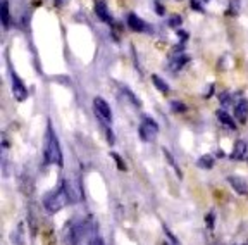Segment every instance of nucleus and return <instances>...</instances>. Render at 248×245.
I'll return each mask as SVG.
<instances>
[{"mask_svg":"<svg viewBox=\"0 0 248 245\" xmlns=\"http://www.w3.org/2000/svg\"><path fill=\"white\" fill-rule=\"evenodd\" d=\"M45 163L57 164V166L64 164L61 147H59V140H57V136H55L54 130H52L50 123L46 125V135H45Z\"/></svg>","mask_w":248,"mask_h":245,"instance_id":"obj_1","label":"nucleus"},{"mask_svg":"<svg viewBox=\"0 0 248 245\" xmlns=\"http://www.w3.org/2000/svg\"><path fill=\"white\" fill-rule=\"evenodd\" d=\"M67 204H69V198H67L66 192H64V188H61V190H55V192H50L48 195H45V198H43V206H45V209L48 211V212H59V211L62 209V207H66Z\"/></svg>","mask_w":248,"mask_h":245,"instance_id":"obj_2","label":"nucleus"},{"mask_svg":"<svg viewBox=\"0 0 248 245\" xmlns=\"http://www.w3.org/2000/svg\"><path fill=\"white\" fill-rule=\"evenodd\" d=\"M93 109H95L97 116L100 117L104 123H112V111H110V105H108L102 97L93 98Z\"/></svg>","mask_w":248,"mask_h":245,"instance_id":"obj_3","label":"nucleus"},{"mask_svg":"<svg viewBox=\"0 0 248 245\" xmlns=\"http://www.w3.org/2000/svg\"><path fill=\"white\" fill-rule=\"evenodd\" d=\"M157 133H159V125L150 117H143V123L140 126V136L143 140H154Z\"/></svg>","mask_w":248,"mask_h":245,"instance_id":"obj_4","label":"nucleus"},{"mask_svg":"<svg viewBox=\"0 0 248 245\" xmlns=\"http://www.w3.org/2000/svg\"><path fill=\"white\" fill-rule=\"evenodd\" d=\"M62 188H64L67 198H69V204H78L79 200H81V188H79L78 181L66 180V181L62 183Z\"/></svg>","mask_w":248,"mask_h":245,"instance_id":"obj_5","label":"nucleus"},{"mask_svg":"<svg viewBox=\"0 0 248 245\" xmlns=\"http://www.w3.org/2000/svg\"><path fill=\"white\" fill-rule=\"evenodd\" d=\"M12 94H14L16 100H19V102L26 100V97H28L26 86H24V83L21 82V78L16 73H12Z\"/></svg>","mask_w":248,"mask_h":245,"instance_id":"obj_6","label":"nucleus"},{"mask_svg":"<svg viewBox=\"0 0 248 245\" xmlns=\"http://www.w3.org/2000/svg\"><path fill=\"white\" fill-rule=\"evenodd\" d=\"M228 183L232 187V190L240 195H248V181L245 178H240V176H229Z\"/></svg>","mask_w":248,"mask_h":245,"instance_id":"obj_7","label":"nucleus"},{"mask_svg":"<svg viewBox=\"0 0 248 245\" xmlns=\"http://www.w3.org/2000/svg\"><path fill=\"white\" fill-rule=\"evenodd\" d=\"M86 226L83 225V223H79V225H76L74 228H71V231H69V244L71 245H78L79 242L83 240V237H85V233H86Z\"/></svg>","mask_w":248,"mask_h":245,"instance_id":"obj_8","label":"nucleus"},{"mask_svg":"<svg viewBox=\"0 0 248 245\" xmlns=\"http://www.w3.org/2000/svg\"><path fill=\"white\" fill-rule=\"evenodd\" d=\"M95 14H97V16L100 17L104 23H107V24L112 23V17H110V14H108L107 4H105L104 0H98V2H95Z\"/></svg>","mask_w":248,"mask_h":245,"instance_id":"obj_9","label":"nucleus"},{"mask_svg":"<svg viewBox=\"0 0 248 245\" xmlns=\"http://www.w3.org/2000/svg\"><path fill=\"white\" fill-rule=\"evenodd\" d=\"M128 26L131 28L133 32H145V30H147L145 21L141 19V17L136 16V14H133V12L128 16Z\"/></svg>","mask_w":248,"mask_h":245,"instance_id":"obj_10","label":"nucleus"},{"mask_svg":"<svg viewBox=\"0 0 248 245\" xmlns=\"http://www.w3.org/2000/svg\"><path fill=\"white\" fill-rule=\"evenodd\" d=\"M234 116L240 123H245L248 117V100H240L234 105Z\"/></svg>","mask_w":248,"mask_h":245,"instance_id":"obj_11","label":"nucleus"},{"mask_svg":"<svg viewBox=\"0 0 248 245\" xmlns=\"http://www.w3.org/2000/svg\"><path fill=\"white\" fill-rule=\"evenodd\" d=\"M247 154V142L243 140H238L232 147V152H231V159L232 161H241Z\"/></svg>","mask_w":248,"mask_h":245,"instance_id":"obj_12","label":"nucleus"},{"mask_svg":"<svg viewBox=\"0 0 248 245\" xmlns=\"http://www.w3.org/2000/svg\"><path fill=\"white\" fill-rule=\"evenodd\" d=\"M0 16H2V24H4V28L7 30V28L11 26V14H9L7 0H2V4H0Z\"/></svg>","mask_w":248,"mask_h":245,"instance_id":"obj_13","label":"nucleus"},{"mask_svg":"<svg viewBox=\"0 0 248 245\" xmlns=\"http://www.w3.org/2000/svg\"><path fill=\"white\" fill-rule=\"evenodd\" d=\"M152 83H154V85L157 86V90L162 92V94H167V92H169V85H167L160 76H157V74H152Z\"/></svg>","mask_w":248,"mask_h":245,"instance_id":"obj_14","label":"nucleus"},{"mask_svg":"<svg viewBox=\"0 0 248 245\" xmlns=\"http://www.w3.org/2000/svg\"><path fill=\"white\" fill-rule=\"evenodd\" d=\"M217 117H219V121H221V123H222L224 126H228V128H231V130L236 128V125H234V121H232V119H231V116H229L228 113H224V111H219V113H217Z\"/></svg>","mask_w":248,"mask_h":245,"instance_id":"obj_15","label":"nucleus"},{"mask_svg":"<svg viewBox=\"0 0 248 245\" xmlns=\"http://www.w3.org/2000/svg\"><path fill=\"white\" fill-rule=\"evenodd\" d=\"M198 167H202V169H210V167L214 166V157L212 156H202L200 159H198Z\"/></svg>","mask_w":248,"mask_h":245,"instance_id":"obj_16","label":"nucleus"},{"mask_svg":"<svg viewBox=\"0 0 248 245\" xmlns=\"http://www.w3.org/2000/svg\"><path fill=\"white\" fill-rule=\"evenodd\" d=\"M162 152H164V157H166V159H167V163H169L170 166L174 167V169H176V173H178V176H179V178H181V176H183V175H181V169H179V167L176 166V163H174V159H172V156H170V154L166 150V148H164Z\"/></svg>","mask_w":248,"mask_h":245,"instance_id":"obj_17","label":"nucleus"},{"mask_svg":"<svg viewBox=\"0 0 248 245\" xmlns=\"http://www.w3.org/2000/svg\"><path fill=\"white\" fill-rule=\"evenodd\" d=\"M181 23H183V21H181V17H179L178 14H174V16L169 17V26L170 28H179V26H181Z\"/></svg>","mask_w":248,"mask_h":245,"instance_id":"obj_18","label":"nucleus"},{"mask_svg":"<svg viewBox=\"0 0 248 245\" xmlns=\"http://www.w3.org/2000/svg\"><path fill=\"white\" fill-rule=\"evenodd\" d=\"M110 157H112V159H116V164H117V167H119L121 171H124V169H126V164L123 163V159H121V157L117 156L116 152H112V154H110Z\"/></svg>","mask_w":248,"mask_h":245,"instance_id":"obj_19","label":"nucleus"},{"mask_svg":"<svg viewBox=\"0 0 248 245\" xmlns=\"http://www.w3.org/2000/svg\"><path fill=\"white\" fill-rule=\"evenodd\" d=\"M172 111H174V113H185L186 111V107H185V104H181V102H172Z\"/></svg>","mask_w":248,"mask_h":245,"instance_id":"obj_20","label":"nucleus"},{"mask_svg":"<svg viewBox=\"0 0 248 245\" xmlns=\"http://www.w3.org/2000/svg\"><path fill=\"white\" fill-rule=\"evenodd\" d=\"M164 233H166L167 237H169V240L172 242V244H174V245H179V242L176 240V237H174V235L170 233V231H169V228H167V226H164Z\"/></svg>","mask_w":248,"mask_h":245,"instance_id":"obj_21","label":"nucleus"},{"mask_svg":"<svg viewBox=\"0 0 248 245\" xmlns=\"http://www.w3.org/2000/svg\"><path fill=\"white\" fill-rule=\"evenodd\" d=\"M205 225L209 226V229H212V228H214V214H212V212L207 214V216H205Z\"/></svg>","mask_w":248,"mask_h":245,"instance_id":"obj_22","label":"nucleus"},{"mask_svg":"<svg viewBox=\"0 0 248 245\" xmlns=\"http://www.w3.org/2000/svg\"><path fill=\"white\" fill-rule=\"evenodd\" d=\"M124 94L128 95V97H129V98H131V100H133V102H135V104H136V105H140V100H138V98H136V97H135V95H133V92H131V90H129V88H124Z\"/></svg>","mask_w":248,"mask_h":245,"instance_id":"obj_23","label":"nucleus"},{"mask_svg":"<svg viewBox=\"0 0 248 245\" xmlns=\"http://www.w3.org/2000/svg\"><path fill=\"white\" fill-rule=\"evenodd\" d=\"M191 7H193L195 11H198V12H203V9H202V5H200V2H198V0H193V2H191Z\"/></svg>","mask_w":248,"mask_h":245,"instance_id":"obj_24","label":"nucleus"},{"mask_svg":"<svg viewBox=\"0 0 248 245\" xmlns=\"http://www.w3.org/2000/svg\"><path fill=\"white\" fill-rule=\"evenodd\" d=\"M155 7H157V14H160V16H162V14H164V9H162V5H160L159 2H155Z\"/></svg>","mask_w":248,"mask_h":245,"instance_id":"obj_25","label":"nucleus"},{"mask_svg":"<svg viewBox=\"0 0 248 245\" xmlns=\"http://www.w3.org/2000/svg\"><path fill=\"white\" fill-rule=\"evenodd\" d=\"M92 245H104V242H102L100 238H93V240H92Z\"/></svg>","mask_w":248,"mask_h":245,"instance_id":"obj_26","label":"nucleus"},{"mask_svg":"<svg viewBox=\"0 0 248 245\" xmlns=\"http://www.w3.org/2000/svg\"><path fill=\"white\" fill-rule=\"evenodd\" d=\"M55 2V5H62V2H64V0H54Z\"/></svg>","mask_w":248,"mask_h":245,"instance_id":"obj_27","label":"nucleus"},{"mask_svg":"<svg viewBox=\"0 0 248 245\" xmlns=\"http://www.w3.org/2000/svg\"><path fill=\"white\" fill-rule=\"evenodd\" d=\"M212 245H222V244H219V242H216V244H212Z\"/></svg>","mask_w":248,"mask_h":245,"instance_id":"obj_28","label":"nucleus"},{"mask_svg":"<svg viewBox=\"0 0 248 245\" xmlns=\"http://www.w3.org/2000/svg\"><path fill=\"white\" fill-rule=\"evenodd\" d=\"M202 2H209V0H202Z\"/></svg>","mask_w":248,"mask_h":245,"instance_id":"obj_29","label":"nucleus"},{"mask_svg":"<svg viewBox=\"0 0 248 245\" xmlns=\"http://www.w3.org/2000/svg\"><path fill=\"white\" fill-rule=\"evenodd\" d=\"M164 245H167V244H164Z\"/></svg>","mask_w":248,"mask_h":245,"instance_id":"obj_30","label":"nucleus"}]
</instances>
